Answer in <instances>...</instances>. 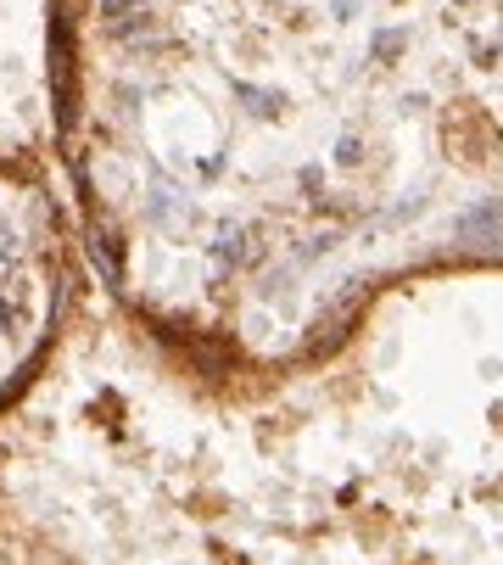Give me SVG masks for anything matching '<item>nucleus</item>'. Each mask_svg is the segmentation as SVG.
<instances>
[{
	"label": "nucleus",
	"instance_id": "f257e3e1",
	"mask_svg": "<svg viewBox=\"0 0 503 565\" xmlns=\"http://www.w3.org/2000/svg\"><path fill=\"white\" fill-rule=\"evenodd\" d=\"M51 102L84 264L207 392L503 269V0H51Z\"/></svg>",
	"mask_w": 503,
	"mask_h": 565
},
{
	"label": "nucleus",
	"instance_id": "f03ea898",
	"mask_svg": "<svg viewBox=\"0 0 503 565\" xmlns=\"http://www.w3.org/2000/svg\"><path fill=\"white\" fill-rule=\"evenodd\" d=\"M84 241L45 163L0 151V415L45 375L78 302Z\"/></svg>",
	"mask_w": 503,
	"mask_h": 565
}]
</instances>
